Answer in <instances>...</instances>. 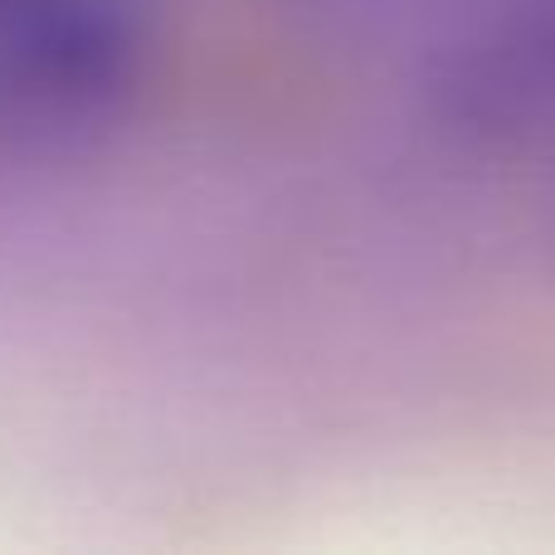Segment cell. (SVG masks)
Wrapping results in <instances>:
<instances>
[{"label":"cell","instance_id":"cell-1","mask_svg":"<svg viewBox=\"0 0 555 555\" xmlns=\"http://www.w3.org/2000/svg\"><path fill=\"white\" fill-rule=\"evenodd\" d=\"M429 117L482 156H555V0L488 5L429 74Z\"/></svg>","mask_w":555,"mask_h":555}]
</instances>
